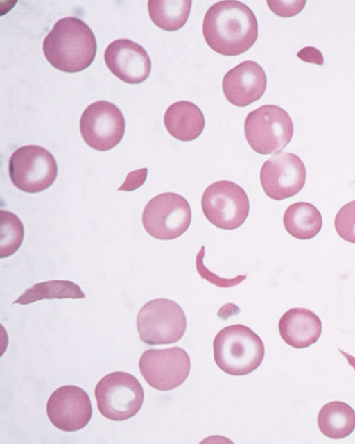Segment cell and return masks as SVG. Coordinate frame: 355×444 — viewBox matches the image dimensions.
<instances>
[{
    "mask_svg": "<svg viewBox=\"0 0 355 444\" xmlns=\"http://www.w3.org/2000/svg\"><path fill=\"white\" fill-rule=\"evenodd\" d=\"M202 33L208 46L216 53L238 56L255 43L258 23L254 14L245 4L239 1H220L206 12Z\"/></svg>",
    "mask_w": 355,
    "mask_h": 444,
    "instance_id": "1",
    "label": "cell"
},
{
    "mask_svg": "<svg viewBox=\"0 0 355 444\" xmlns=\"http://www.w3.org/2000/svg\"><path fill=\"white\" fill-rule=\"evenodd\" d=\"M42 50L53 67L64 72L76 73L92 63L97 44L92 30L84 21L67 17L55 23L43 40Z\"/></svg>",
    "mask_w": 355,
    "mask_h": 444,
    "instance_id": "2",
    "label": "cell"
},
{
    "mask_svg": "<svg viewBox=\"0 0 355 444\" xmlns=\"http://www.w3.org/2000/svg\"><path fill=\"white\" fill-rule=\"evenodd\" d=\"M214 358L223 372L232 375H245L255 370L265 354L261 338L250 327L236 324L225 327L213 341Z\"/></svg>",
    "mask_w": 355,
    "mask_h": 444,
    "instance_id": "3",
    "label": "cell"
},
{
    "mask_svg": "<svg viewBox=\"0 0 355 444\" xmlns=\"http://www.w3.org/2000/svg\"><path fill=\"white\" fill-rule=\"evenodd\" d=\"M244 133L248 143L255 152L262 155L277 153L291 142L293 123L283 108L265 105L248 113Z\"/></svg>",
    "mask_w": 355,
    "mask_h": 444,
    "instance_id": "4",
    "label": "cell"
},
{
    "mask_svg": "<svg viewBox=\"0 0 355 444\" xmlns=\"http://www.w3.org/2000/svg\"><path fill=\"white\" fill-rule=\"evenodd\" d=\"M94 395L102 416L114 421H123L135 416L141 409L144 393L138 379L132 374L110 373L97 383Z\"/></svg>",
    "mask_w": 355,
    "mask_h": 444,
    "instance_id": "5",
    "label": "cell"
},
{
    "mask_svg": "<svg viewBox=\"0 0 355 444\" xmlns=\"http://www.w3.org/2000/svg\"><path fill=\"white\" fill-rule=\"evenodd\" d=\"M137 328L140 339L148 345L173 343L180 340L186 331V316L175 301L153 299L139 311Z\"/></svg>",
    "mask_w": 355,
    "mask_h": 444,
    "instance_id": "6",
    "label": "cell"
},
{
    "mask_svg": "<svg viewBox=\"0 0 355 444\" xmlns=\"http://www.w3.org/2000/svg\"><path fill=\"white\" fill-rule=\"evenodd\" d=\"M8 171L12 184L27 193H38L48 189L55 180L58 165L46 148L27 145L12 154Z\"/></svg>",
    "mask_w": 355,
    "mask_h": 444,
    "instance_id": "7",
    "label": "cell"
},
{
    "mask_svg": "<svg viewBox=\"0 0 355 444\" xmlns=\"http://www.w3.org/2000/svg\"><path fill=\"white\" fill-rule=\"evenodd\" d=\"M191 221L188 201L173 192L158 194L146 205L142 213L145 230L153 237L171 240L183 234Z\"/></svg>",
    "mask_w": 355,
    "mask_h": 444,
    "instance_id": "8",
    "label": "cell"
},
{
    "mask_svg": "<svg viewBox=\"0 0 355 444\" xmlns=\"http://www.w3.org/2000/svg\"><path fill=\"white\" fill-rule=\"evenodd\" d=\"M204 215L214 225L223 230H234L246 220L250 210L247 194L239 185L228 180L209 185L202 196Z\"/></svg>",
    "mask_w": 355,
    "mask_h": 444,
    "instance_id": "9",
    "label": "cell"
},
{
    "mask_svg": "<svg viewBox=\"0 0 355 444\" xmlns=\"http://www.w3.org/2000/svg\"><path fill=\"white\" fill-rule=\"evenodd\" d=\"M125 130L124 117L114 103L98 101L88 105L80 119V131L92 148L105 151L114 148Z\"/></svg>",
    "mask_w": 355,
    "mask_h": 444,
    "instance_id": "10",
    "label": "cell"
},
{
    "mask_svg": "<svg viewBox=\"0 0 355 444\" xmlns=\"http://www.w3.org/2000/svg\"><path fill=\"white\" fill-rule=\"evenodd\" d=\"M140 373L152 388L169 391L180 386L188 377L191 361L187 352L175 346L166 349H148L139 361Z\"/></svg>",
    "mask_w": 355,
    "mask_h": 444,
    "instance_id": "11",
    "label": "cell"
},
{
    "mask_svg": "<svg viewBox=\"0 0 355 444\" xmlns=\"http://www.w3.org/2000/svg\"><path fill=\"white\" fill-rule=\"evenodd\" d=\"M306 178L302 160L292 153H280L266 160L260 170V182L266 194L275 200L292 197L303 188Z\"/></svg>",
    "mask_w": 355,
    "mask_h": 444,
    "instance_id": "12",
    "label": "cell"
},
{
    "mask_svg": "<svg viewBox=\"0 0 355 444\" xmlns=\"http://www.w3.org/2000/svg\"><path fill=\"white\" fill-rule=\"evenodd\" d=\"M46 414L50 422L60 430H80L89 423L92 416L90 398L77 386H62L49 396Z\"/></svg>",
    "mask_w": 355,
    "mask_h": 444,
    "instance_id": "13",
    "label": "cell"
},
{
    "mask_svg": "<svg viewBox=\"0 0 355 444\" xmlns=\"http://www.w3.org/2000/svg\"><path fill=\"white\" fill-rule=\"evenodd\" d=\"M109 70L121 80L138 84L147 79L151 61L146 51L128 39H118L108 44L104 53Z\"/></svg>",
    "mask_w": 355,
    "mask_h": 444,
    "instance_id": "14",
    "label": "cell"
},
{
    "mask_svg": "<svg viewBox=\"0 0 355 444\" xmlns=\"http://www.w3.org/2000/svg\"><path fill=\"white\" fill-rule=\"evenodd\" d=\"M267 78L257 62L244 61L224 76L222 88L227 100L234 105L245 107L259 100L264 94Z\"/></svg>",
    "mask_w": 355,
    "mask_h": 444,
    "instance_id": "15",
    "label": "cell"
},
{
    "mask_svg": "<svg viewBox=\"0 0 355 444\" xmlns=\"http://www.w3.org/2000/svg\"><path fill=\"white\" fill-rule=\"evenodd\" d=\"M284 342L295 348H304L316 343L322 333V322L312 311L302 307L288 309L278 323Z\"/></svg>",
    "mask_w": 355,
    "mask_h": 444,
    "instance_id": "16",
    "label": "cell"
},
{
    "mask_svg": "<svg viewBox=\"0 0 355 444\" xmlns=\"http://www.w3.org/2000/svg\"><path fill=\"white\" fill-rule=\"evenodd\" d=\"M164 123L172 137L182 142H189L201 135L205 121L202 112L196 105L190 101H180L167 108Z\"/></svg>",
    "mask_w": 355,
    "mask_h": 444,
    "instance_id": "17",
    "label": "cell"
},
{
    "mask_svg": "<svg viewBox=\"0 0 355 444\" xmlns=\"http://www.w3.org/2000/svg\"><path fill=\"white\" fill-rule=\"evenodd\" d=\"M283 223L289 234L298 239L306 240L319 233L322 218L313 205L297 202L287 207L283 216Z\"/></svg>",
    "mask_w": 355,
    "mask_h": 444,
    "instance_id": "18",
    "label": "cell"
},
{
    "mask_svg": "<svg viewBox=\"0 0 355 444\" xmlns=\"http://www.w3.org/2000/svg\"><path fill=\"white\" fill-rule=\"evenodd\" d=\"M317 422L320 432L327 437L344 438L355 429V411L344 402H330L319 411Z\"/></svg>",
    "mask_w": 355,
    "mask_h": 444,
    "instance_id": "19",
    "label": "cell"
},
{
    "mask_svg": "<svg viewBox=\"0 0 355 444\" xmlns=\"http://www.w3.org/2000/svg\"><path fill=\"white\" fill-rule=\"evenodd\" d=\"M191 4L190 0H149L148 11L150 19L157 27L175 31L187 22Z\"/></svg>",
    "mask_w": 355,
    "mask_h": 444,
    "instance_id": "20",
    "label": "cell"
},
{
    "mask_svg": "<svg viewBox=\"0 0 355 444\" xmlns=\"http://www.w3.org/2000/svg\"><path fill=\"white\" fill-rule=\"evenodd\" d=\"M85 294L80 286L69 280H49L37 283L17 298L12 304L28 305L43 299H81Z\"/></svg>",
    "mask_w": 355,
    "mask_h": 444,
    "instance_id": "21",
    "label": "cell"
},
{
    "mask_svg": "<svg viewBox=\"0 0 355 444\" xmlns=\"http://www.w3.org/2000/svg\"><path fill=\"white\" fill-rule=\"evenodd\" d=\"M0 258L2 259L12 255L19 248L24 237V228L19 218L9 211H0Z\"/></svg>",
    "mask_w": 355,
    "mask_h": 444,
    "instance_id": "22",
    "label": "cell"
},
{
    "mask_svg": "<svg viewBox=\"0 0 355 444\" xmlns=\"http://www.w3.org/2000/svg\"><path fill=\"white\" fill-rule=\"evenodd\" d=\"M334 225L343 239L355 244V200L345 204L338 210Z\"/></svg>",
    "mask_w": 355,
    "mask_h": 444,
    "instance_id": "23",
    "label": "cell"
},
{
    "mask_svg": "<svg viewBox=\"0 0 355 444\" xmlns=\"http://www.w3.org/2000/svg\"><path fill=\"white\" fill-rule=\"evenodd\" d=\"M204 255L205 246H202L196 255V270L202 278L210 282L211 284L220 287H231L239 284L246 278V275H238L232 279H225L218 277L205 266L202 262Z\"/></svg>",
    "mask_w": 355,
    "mask_h": 444,
    "instance_id": "24",
    "label": "cell"
},
{
    "mask_svg": "<svg viewBox=\"0 0 355 444\" xmlns=\"http://www.w3.org/2000/svg\"><path fill=\"white\" fill-rule=\"evenodd\" d=\"M306 1H266L271 11L282 17H291L300 13L304 8Z\"/></svg>",
    "mask_w": 355,
    "mask_h": 444,
    "instance_id": "25",
    "label": "cell"
},
{
    "mask_svg": "<svg viewBox=\"0 0 355 444\" xmlns=\"http://www.w3.org/2000/svg\"><path fill=\"white\" fill-rule=\"evenodd\" d=\"M148 169L142 168L130 172L125 182L119 187L118 191H132L140 187L146 181Z\"/></svg>",
    "mask_w": 355,
    "mask_h": 444,
    "instance_id": "26",
    "label": "cell"
},
{
    "mask_svg": "<svg viewBox=\"0 0 355 444\" xmlns=\"http://www.w3.org/2000/svg\"><path fill=\"white\" fill-rule=\"evenodd\" d=\"M297 56L305 62L318 65L324 64V58L322 53L313 46L302 48L297 52Z\"/></svg>",
    "mask_w": 355,
    "mask_h": 444,
    "instance_id": "27",
    "label": "cell"
}]
</instances>
